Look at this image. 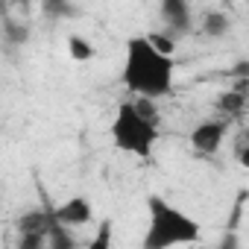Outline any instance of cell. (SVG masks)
<instances>
[{"instance_id": "obj_1", "label": "cell", "mask_w": 249, "mask_h": 249, "mask_svg": "<svg viewBox=\"0 0 249 249\" xmlns=\"http://www.w3.org/2000/svg\"><path fill=\"white\" fill-rule=\"evenodd\" d=\"M120 82L135 100H161L173 94L176 85V59L164 56L150 36H132L126 41Z\"/></svg>"}, {"instance_id": "obj_2", "label": "cell", "mask_w": 249, "mask_h": 249, "mask_svg": "<svg viewBox=\"0 0 249 249\" xmlns=\"http://www.w3.org/2000/svg\"><path fill=\"white\" fill-rule=\"evenodd\" d=\"M159 138L161 129H159L153 100H126L117 106L111 120V141L120 153L135 159H150Z\"/></svg>"}, {"instance_id": "obj_10", "label": "cell", "mask_w": 249, "mask_h": 249, "mask_svg": "<svg viewBox=\"0 0 249 249\" xmlns=\"http://www.w3.org/2000/svg\"><path fill=\"white\" fill-rule=\"evenodd\" d=\"M229 30H231V21H229V15L220 12V9H214V12H208V15L202 18V33H205L208 38H223Z\"/></svg>"}, {"instance_id": "obj_12", "label": "cell", "mask_w": 249, "mask_h": 249, "mask_svg": "<svg viewBox=\"0 0 249 249\" xmlns=\"http://www.w3.org/2000/svg\"><path fill=\"white\" fill-rule=\"evenodd\" d=\"M150 38H153V44H156L164 56H173V53H176V38H173V36H167V33H164V36H161V33H150Z\"/></svg>"}, {"instance_id": "obj_3", "label": "cell", "mask_w": 249, "mask_h": 249, "mask_svg": "<svg viewBox=\"0 0 249 249\" xmlns=\"http://www.w3.org/2000/svg\"><path fill=\"white\" fill-rule=\"evenodd\" d=\"M147 211H150V223H147L141 249H176V246L196 243L202 237V226L188 211L167 202L164 196L153 194L147 199Z\"/></svg>"}, {"instance_id": "obj_7", "label": "cell", "mask_w": 249, "mask_h": 249, "mask_svg": "<svg viewBox=\"0 0 249 249\" xmlns=\"http://www.w3.org/2000/svg\"><path fill=\"white\" fill-rule=\"evenodd\" d=\"M161 21L167 24V36L179 38L185 33H191V6L185 3V0H164L161 3Z\"/></svg>"}, {"instance_id": "obj_8", "label": "cell", "mask_w": 249, "mask_h": 249, "mask_svg": "<svg viewBox=\"0 0 249 249\" xmlns=\"http://www.w3.org/2000/svg\"><path fill=\"white\" fill-rule=\"evenodd\" d=\"M47 249H79L76 237H73V229L62 226L56 217L50 223V234H47Z\"/></svg>"}, {"instance_id": "obj_5", "label": "cell", "mask_w": 249, "mask_h": 249, "mask_svg": "<svg viewBox=\"0 0 249 249\" xmlns=\"http://www.w3.org/2000/svg\"><path fill=\"white\" fill-rule=\"evenodd\" d=\"M53 211H27L18 220V249H47Z\"/></svg>"}, {"instance_id": "obj_6", "label": "cell", "mask_w": 249, "mask_h": 249, "mask_svg": "<svg viewBox=\"0 0 249 249\" xmlns=\"http://www.w3.org/2000/svg\"><path fill=\"white\" fill-rule=\"evenodd\" d=\"M53 217H56L62 226H68V229H82V226L91 223V217H94V205H91L88 196L76 194V196L62 199V202L53 208Z\"/></svg>"}, {"instance_id": "obj_14", "label": "cell", "mask_w": 249, "mask_h": 249, "mask_svg": "<svg viewBox=\"0 0 249 249\" xmlns=\"http://www.w3.org/2000/svg\"><path fill=\"white\" fill-rule=\"evenodd\" d=\"M214 249H240V234H237L234 229H229V231L220 237V243H217Z\"/></svg>"}, {"instance_id": "obj_4", "label": "cell", "mask_w": 249, "mask_h": 249, "mask_svg": "<svg viewBox=\"0 0 249 249\" xmlns=\"http://www.w3.org/2000/svg\"><path fill=\"white\" fill-rule=\"evenodd\" d=\"M226 135H229V120L208 117V120H199L196 126L191 129L188 144H191V150L199 153V156H214V153H220V147L226 144Z\"/></svg>"}, {"instance_id": "obj_9", "label": "cell", "mask_w": 249, "mask_h": 249, "mask_svg": "<svg viewBox=\"0 0 249 249\" xmlns=\"http://www.w3.org/2000/svg\"><path fill=\"white\" fill-rule=\"evenodd\" d=\"M68 56L73 59V62H79V65H85V62H91L94 56H97V50H94V44L85 38V36H68Z\"/></svg>"}, {"instance_id": "obj_13", "label": "cell", "mask_w": 249, "mask_h": 249, "mask_svg": "<svg viewBox=\"0 0 249 249\" xmlns=\"http://www.w3.org/2000/svg\"><path fill=\"white\" fill-rule=\"evenodd\" d=\"M234 156H237V164L249 170V129H246V135H243V141L237 144V150H234Z\"/></svg>"}, {"instance_id": "obj_11", "label": "cell", "mask_w": 249, "mask_h": 249, "mask_svg": "<svg viewBox=\"0 0 249 249\" xmlns=\"http://www.w3.org/2000/svg\"><path fill=\"white\" fill-rule=\"evenodd\" d=\"M114 243V223L111 220H103L94 231V237L88 240V249H111Z\"/></svg>"}]
</instances>
